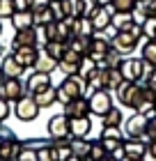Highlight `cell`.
<instances>
[{
  "mask_svg": "<svg viewBox=\"0 0 156 161\" xmlns=\"http://www.w3.org/2000/svg\"><path fill=\"white\" fill-rule=\"evenodd\" d=\"M78 97H87V80L80 78L78 74L64 76V80L57 85V101L64 106V104H69V101L78 99Z\"/></svg>",
  "mask_w": 156,
  "mask_h": 161,
  "instance_id": "1",
  "label": "cell"
},
{
  "mask_svg": "<svg viewBox=\"0 0 156 161\" xmlns=\"http://www.w3.org/2000/svg\"><path fill=\"white\" fill-rule=\"evenodd\" d=\"M140 39H143V25L133 23L129 30H120L115 35V39L110 42V46H113L115 51H120V53H133V51L138 48Z\"/></svg>",
  "mask_w": 156,
  "mask_h": 161,
  "instance_id": "2",
  "label": "cell"
},
{
  "mask_svg": "<svg viewBox=\"0 0 156 161\" xmlns=\"http://www.w3.org/2000/svg\"><path fill=\"white\" fill-rule=\"evenodd\" d=\"M115 97L122 106L138 108L145 99V85L143 83H131V80H122V85L115 90Z\"/></svg>",
  "mask_w": 156,
  "mask_h": 161,
  "instance_id": "3",
  "label": "cell"
},
{
  "mask_svg": "<svg viewBox=\"0 0 156 161\" xmlns=\"http://www.w3.org/2000/svg\"><path fill=\"white\" fill-rule=\"evenodd\" d=\"M39 111H41V108L37 106V101H35L32 94H23V97L14 104V115H16L21 122H32V120H37Z\"/></svg>",
  "mask_w": 156,
  "mask_h": 161,
  "instance_id": "4",
  "label": "cell"
},
{
  "mask_svg": "<svg viewBox=\"0 0 156 161\" xmlns=\"http://www.w3.org/2000/svg\"><path fill=\"white\" fill-rule=\"evenodd\" d=\"M87 104H90V113L92 115H99L103 118L110 108H113V97H110L108 90H96L87 97Z\"/></svg>",
  "mask_w": 156,
  "mask_h": 161,
  "instance_id": "5",
  "label": "cell"
},
{
  "mask_svg": "<svg viewBox=\"0 0 156 161\" xmlns=\"http://www.w3.org/2000/svg\"><path fill=\"white\" fill-rule=\"evenodd\" d=\"M25 92V85L21 83V78H3V85H0V97L7 99L9 104H16V101L23 97Z\"/></svg>",
  "mask_w": 156,
  "mask_h": 161,
  "instance_id": "6",
  "label": "cell"
},
{
  "mask_svg": "<svg viewBox=\"0 0 156 161\" xmlns=\"http://www.w3.org/2000/svg\"><path fill=\"white\" fill-rule=\"evenodd\" d=\"M46 131L51 136V141H57V138H71L69 136V118L64 113L60 115H53L46 124Z\"/></svg>",
  "mask_w": 156,
  "mask_h": 161,
  "instance_id": "7",
  "label": "cell"
},
{
  "mask_svg": "<svg viewBox=\"0 0 156 161\" xmlns=\"http://www.w3.org/2000/svg\"><path fill=\"white\" fill-rule=\"evenodd\" d=\"M120 71L124 80H131V83H140V76H143V58H124L120 64Z\"/></svg>",
  "mask_w": 156,
  "mask_h": 161,
  "instance_id": "8",
  "label": "cell"
},
{
  "mask_svg": "<svg viewBox=\"0 0 156 161\" xmlns=\"http://www.w3.org/2000/svg\"><path fill=\"white\" fill-rule=\"evenodd\" d=\"M145 129H147V115L143 113H133L124 124V134L129 138H145Z\"/></svg>",
  "mask_w": 156,
  "mask_h": 161,
  "instance_id": "9",
  "label": "cell"
},
{
  "mask_svg": "<svg viewBox=\"0 0 156 161\" xmlns=\"http://www.w3.org/2000/svg\"><path fill=\"white\" fill-rule=\"evenodd\" d=\"M51 85H53L51 74H44V71H35L32 69V74L28 76V80H25V92L28 94H37V92L46 90V87H51Z\"/></svg>",
  "mask_w": 156,
  "mask_h": 161,
  "instance_id": "10",
  "label": "cell"
},
{
  "mask_svg": "<svg viewBox=\"0 0 156 161\" xmlns=\"http://www.w3.org/2000/svg\"><path fill=\"white\" fill-rule=\"evenodd\" d=\"M113 14H115L113 5H99L96 7L94 14L90 16L92 25H94V32H99V30H103V28H108L110 23H113Z\"/></svg>",
  "mask_w": 156,
  "mask_h": 161,
  "instance_id": "11",
  "label": "cell"
},
{
  "mask_svg": "<svg viewBox=\"0 0 156 161\" xmlns=\"http://www.w3.org/2000/svg\"><path fill=\"white\" fill-rule=\"evenodd\" d=\"M12 55L16 58L19 64H23L25 69H32L35 62H37V55H39V48L37 46H16Z\"/></svg>",
  "mask_w": 156,
  "mask_h": 161,
  "instance_id": "12",
  "label": "cell"
},
{
  "mask_svg": "<svg viewBox=\"0 0 156 161\" xmlns=\"http://www.w3.org/2000/svg\"><path fill=\"white\" fill-rule=\"evenodd\" d=\"M16 46H39V35H37V28H23V30H16L12 42V48Z\"/></svg>",
  "mask_w": 156,
  "mask_h": 161,
  "instance_id": "13",
  "label": "cell"
},
{
  "mask_svg": "<svg viewBox=\"0 0 156 161\" xmlns=\"http://www.w3.org/2000/svg\"><path fill=\"white\" fill-rule=\"evenodd\" d=\"M90 131H92L90 115H85V118H69V136L71 138H87Z\"/></svg>",
  "mask_w": 156,
  "mask_h": 161,
  "instance_id": "14",
  "label": "cell"
},
{
  "mask_svg": "<svg viewBox=\"0 0 156 161\" xmlns=\"http://www.w3.org/2000/svg\"><path fill=\"white\" fill-rule=\"evenodd\" d=\"M108 51H110V42H108V39H103L101 35H96V32H94V35H92V39H90V53H87V55L94 58V60L101 64V60L106 58Z\"/></svg>",
  "mask_w": 156,
  "mask_h": 161,
  "instance_id": "15",
  "label": "cell"
},
{
  "mask_svg": "<svg viewBox=\"0 0 156 161\" xmlns=\"http://www.w3.org/2000/svg\"><path fill=\"white\" fill-rule=\"evenodd\" d=\"M64 115L67 118H85V115H90L87 97H78V99L69 101V104H64Z\"/></svg>",
  "mask_w": 156,
  "mask_h": 161,
  "instance_id": "16",
  "label": "cell"
},
{
  "mask_svg": "<svg viewBox=\"0 0 156 161\" xmlns=\"http://www.w3.org/2000/svg\"><path fill=\"white\" fill-rule=\"evenodd\" d=\"M0 71H3L5 78H21V74L25 71V67L19 64V60L14 55H5L3 62H0Z\"/></svg>",
  "mask_w": 156,
  "mask_h": 161,
  "instance_id": "17",
  "label": "cell"
},
{
  "mask_svg": "<svg viewBox=\"0 0 156 161\" xmlns=\"http://www.w3.org/2000/svg\"><path fill=\"white\" fill-rule=\"evenodd\" d=\"M122 147H124V154H129V157L143 159L147 154V141L145 138H129V141L122 143Z\"/></svg>",
  "mask_w": 156,
  "mask_h": 161,
  "instance_id": "18",
  "label": "cell"
},
{
  "mask_svg": "<svg viewBox=\"0 0 156 161\" xmlns=\"http://www.w3.org/2000/svg\"><path fill=\"white\" fill-rule=\"evenodd\" d=\"M35 71H44V74H53V71L57 69V60L55 58H51L46 51H39V55H37V62H35Z\"/></svg>",
  "mask_w": 156,
  "mask_h": 161,
  "instance_id": "19",
  "label": "cell"
},
{
  "mask_svg": "<svg viewBox=\"0 0 156 161\" xmlns=\"http://www.w3.org/2000/svg\"><path fill=\"white\" fill-rule=\"evenodd\" d=\"M30 12H32V19H35V28H44V25H48L51 21H55L53 12H51V3L44 5V7H35Z\"/></svg>",
  "mask_w": 156,
  "mask_h": 161,
  "instance_id": "20",
  "label": "cell"
},
{
  "mask_svg": "<svg viewBox=\"0 0 156 161\" xmlns=\"http://www.w3.org/2000/svg\"><path fill=\"white\" fill-rule=\"evenodd\" d=\"M32 97H35V101H37V106H39V108H48V106H53L57 101V87L51 85V87H46V90L32 94Z\"/></svg>",
  "mask_w": 156,
  "mask_h": 161,
  "instance_id": "21",
  "label": "cell"
},
{
  "mask_svg": "<svg viewBox=\"0 0 156 161\" xmlns=\"http://www.w3.org/2000/svg\"><path fill=\"white\" fill-rule=\"evenodd\" d=\"M19 152H21L19 141H5L0 145V161H16Z\"/></svg>",
  "mask_w": 156,
  "mask_h": 161,
  "instance_id": "22",
  "label": "cell"
},
{
  "mask_svg": "<svg viewBox=\"0 0 156 161\" xmlns=\"http://www.w3.org/2000/svg\"><path fill=\"white\" fill-rule=\"evenodd\" d=\"M14 30H23V28H32L35 25V19H32V12L25 9V12H14V16L9 19Z\"/></svg>",
  "mask_w": 156,
  "mask_h": 161,
  "instance_id": "23",
  "label": "cell"
},
{
  "mask_svg": "<svg viewBox=\"0 0 156 161\" xmlns=\"http://www.w3.org/2000/svg\"><path fill=\"white\" fill-rule=\"evenodd\" d=\"M90 147H92V143L87 141V138H71V154L73 157L85 159L90 154Z\"/></svg>",
  "mask_w": 156,
  "mask_h": 161,
  "instance_id": "24",
  "label": "cell"
},
{
  "mask_svg": "<svg viewBox=\"0 0 156 161\" xmlns=\"http://www.w3.org/2000/svg\"><path fill=\"white\" fill-rule=\"evenodd\" d=\"M96 69H99V62H96L94 58H90V55H85L83 60H80V64H78V76L87 80V78H90V76L94 74Z\"/></svg>",
  "mask_w": 156,
  "mask_h": 161,
  "instance_id": "25",
  "label": "cell"
},
{
  "mask_svg": "<svg viewBox=\"0 0 156 161\" xmlns=\"http://www.w3.org/2000/svg\"><path fill=\"white\" fill-rule=\"evenodd\" d=\"M41 48L46 51V53H48L51 58H55V60L60 62V60H62V55H64V51H67V44H64V42H57V39H53V42H46Z\"/></svg>",
  "mask_w": 156,
  "mask_h": 161,
  "instance_id": "26",
  "label": "cell"
},
{
  "mask_svg": "<svg viewBox=\"0 0 156 161\" xmlns=\"http://www.w3.org/2000/svg\"><path fill=\"white\" fill-rule=\"evenodd\" d=\"M122 60H124V55L120 53V51H115L113 46H110V51L106 53V58L101 60V67H108V69H120Z\"/></svg>",
  "mask_w": 156,
  "mask_h": 161,
  "instance_id": "27",
  "label": "cell"
},
{
  "mask_svg": "<svg viewBox=\"0 0 156 161\" xmlns=\"http://www.w3.org/2000/svg\"><path fill=\"white\" fill-rule=\"evenodd\" d=\"M90 39H92V37L76 35V37H71L69 48H73V51H76V53H80V55H87V53H90Z\"/></svg>",
  "mask_w": 156,
  "mask_h": 161,
  "instance_id": "28",
  "label": "cell"
},
{
  "mask_svg": "<svg viewBox=\"0 0 156 161\" xmlns=\"http://www.w3.org/2000/svg\"><path fill=\"white\" fill-rule=\"evenodd\" d=\"M113 25L117 28V30H129V28L133 25L131 12H115L113 14Z\"/></svg>",
  "mask_w": 156,
  "mask_h": 161,
  "instance_id": "29",
  "label": "cell"
},
{
  "mask_svg": "<svg viewBox=\"0 0 156 161\" xmlns=\"http://www.w3.org/2000/svg\"><path fill=\"white\" fill-rule=\"evenodd\" d=\"M103 127H122V120H124V115H122V111H120V108H110V111L106 113V115H103Z\"/></svg>",
  "mask_w": 156,
  "mask_h": 161,
  "instance_id": "30",
  "label": "cell"
},
{
  "mask_svg": "<svg viewBox=\"0 0 156 161\" xmlns=\"http://www.w3.org/2000/svg\"><path fill=\"white\" fill-rule=\"evenodd\" d=\"M131 16H133V23H138V25H143L145 21L149 19V9L145 7L143 0H138V3H136V7L131 9Z\"/></svg>",
  "mask_w": 156,
  "mask_h": 161,
  "instance_id": "31",
  "label": "cell"
},
{
  "mask_svg": "<svg viewBox=\"0 0 156 161\" xmlns=\"http://www.w3.org/2000/svg\"><path fill=\"white\" fill-rule=\"evenodd\" d=\"M87 157H90L92 161H106L110 154H108V150L103 147V143H101V141H94V143H92V147H90V154H87Z\"/></svg>",
  "mask_w": 156,
  "mask_h": 161,
  "instance_id": "32",
  "label": "cell"
},
{
  "mask_svg": "<svg viewBox=\"0 0 156 161\" xmlns=\"http://www.w3.org/2000/svg\"><path fill=\"white\" fill-rule=\"evenodd\" d=\"M122 80H124V76H122L120 69H108V87H106V90L108 92H115L117 87L122 85Z\"/></svg>",
  "mask_w": 156,
  "mask_h": 161,
  "instance_id": "33",
  "label": "cell"
},
{
  "mask_svg": "<svg viewBox=\"0 0 156 161\" xmlns=\"http://www.w3.org/2000/svg\"><path fill=\"white\" fill-rule=\"evenodd\" d=\"M143 60L156 64V39H147L143 46Z\"/></svg>",
  "mask_w": 156,
  "mask_h": 161,
  "instance_id": "34",
  "label": "cell"
},
{
  "mask_svg": "<svg viewBox=\"0 0 156 161\" xmlns=\"http://www.w3.org/2000/svg\"><path fill=\"white\" fill-rule=\"evenodd\" d=\"M37 161H57L55 147H53V145H44V147H39V150H37Z\"/></svg>",
  "mask_w": 156,
  "mask_h": 161,
  "instance_id": "35",
  "label": "cell"
},
{
  "mask_svg": "<svg viewBox=\"0 0 156 161\" xmlns=\"http://www.w3.org/2000/svg\"><path fill=\"white\" fill-rule=\"evenodd\" d=\"M143 37L156 39V16H149V19L143 23Z\"/></svg>",
  "mask_w": 156,
  "mask_h": 161,
  "instance_id": "36",
  "label": "cell"
},
{
  "mask_svg": "<svg viewBox=\"0 0 156 161\" xmlns=\"http://www.w3.org/2000/svg\"><path fill=\"white\" fill-rule=\"evenodd\" d=\"M14 12H16L14 0H0V19H12Z\"/></svg>",
  "mask_w": 156,
  "mask_h": 161,
  "instance_id": "37",
  "label": "cell"
},
{
  "mask_svg": "<svg viewBox=\"0 0 156 161\" xmlns=\"http://www.w3.org/2000/svg\"><path fill=\"white\" fill-rule=\"evenodd\" d=\"M145 141H147V143H152V141H156V113H154V115H149V118H147V129H145Z\"/></svg>",
  "mask_w": 156,
  "mask_h": 161,
  "instance_id": "38",
  "label": "cell"
},
{
  "mask_svg": "<svg viewBox=\"0 0 156 161\" xmlns=\"http://www.w3.org/2000/svg\"><path fill=\"white\" fill-rule=\"evenodd\" d=\"M136 3L138 0H113L110 5H113L115 12H131L133 7H136Z\"/></svg>",
  "mask_w": 156,
  "mask_h": 161,
  "instance_id": "39",
  "label": "cell"
},
{
  "mask_svg": "<svg viewBox=\"0 0 156 161\" xmlns=\"http://www.w3.org/2000/svg\"><path fill=\"white\" fill-rule=\"evenodd\" d=\"M16 161H37V150H32V147H25V145L21 143V152H19Z\"/></svg>",
  "mask_w": 156,
  "mask_h": 161,
  "instance_id": "40",
  "label": "cell"
},
{
  "mask_svg": "<svg viewBox=\"0 0 156 161\" xmlns=\"http://www.w3.org/2000/svg\"><path fill=\"white\" fill-rule=\"evenodd\" d=\"M57 69H60L64 76L78 74V64H76V62H67V60H60V62H57Z\"/></svg>",
  "mask_w": 156,
  "mask_h": 161,
  "instance_id": "41",
  "label": "cell"
},
{
  "mask_svg": "<svg viewBox=\"0 0 156 161\" xmlns=\"http://www.w3.org/2000/svg\"><path fill=\"white\" fill-rule=\"evenodd\" d=\"M101 138H115V141H124V134L120 127H103Z\"/></svg>",
  "mask_w": 156,
  "mask_h": 161,
  "instance_id": "42",
  "label": "cell"
},
{
  "mask_svg": "<svg viewBox=\"0 0 156 161\" xmlns=\"http://www.w3.org/2000/svg\"><path fill=\"white\" fill-rule=\"evenodd\" d=\"M51 12H53V19H55V21L67 19V16H64V9H62V0H53V3H51Z\"/></svg>",
  "mask_w": 156,
  "mask_h": 161,
  "instance_id": "43",
  "label": "cell"
},
{
  "mask_svg": "<svg viewBox=\"0 0 156 161\" xmlns=\"http://www.w3.org/2000/svg\"><path fill=\"white\" fill-rule=\"evenodd\" d=\"M101 143H103V147L108 150V154H113L115 150H120V147H122V143H124V141H115V138H101Z\"/></svg>",
  "mask_w": 156,
  "mask_h": 161,
  "instance_id": "44",
  "label": "cell"
},
{
  "mask_svg": "<svg viewBox=\"0 0 156 161\" xmlns=\"http://www.w3.org/2000/svg\"><path fill=\"white\" fill-rule=\"evenodd\" d=\"M85 55H80V53H76L73 48H69L67 46V51H64V55H62V60H67V62H76V64H80V60H83Z\"/></svg>",
  "mask_w": 156,
  "mask_h": 161,
  "instance_id": "45",
  "label": "cell"
},
{
  "mask_svg": "<svg viewBox=\"0 0 156 161\" xmlns=\"http://www.w3.org/2000/svg\"><path fill=\"white\" fill-rule=\"evenodd\" d=\"M117 32H120V30H117V28H115L113 23H110L108 28H103V30H99V32H96V35H101V37H103V39H108V42H113Z\"/></svg>",
  "mask_w": 156,
  "mask_h": 161,
  "instance_id": "46",
  "label": "cell"
},
{
  "mask_svg": "<svg viewBox=\"0 0 156 161\" xmlns=\"http://www.w3.org/2000/svg\"><path fill=\"white\" fill-rule=\"evenodd\" d=\"M9 113H12V108H9V101L0 97V124H3L7 118H9Z\"/></svg>",
  "mask_w": 156,
  "mask_h": 161,
  "instance_id": "47",
  "label": "cell"
},
{
  "mask_svg": "<svg viewBox=\"0 0 156 161\" xmlns=\"http://www.w3.org/2000/svg\"><path fill=\"white\" fill-rule=\"evenodd\" d=\"M23 145H25V147H32V150H39V147L51 145V143L48 141H39V138H32V141H23Z\"/></svg>",
  "mask_w": 156,
  "mask_h": 161,
  "instance_id": "48",
  "label": "cell"
},
{
  "mask_svg": "<svg viewBox=\"0 0 156 161\" xmlns=\"http://www.w3.org/2000/svg\"><path fill=\"white\" fill-rule=\"evenodd\" d=\"M14 5H16V12L32 9V0H14Z\"/></svg>",
  "mask_w": 156,
  "mask_h": 161,
  "instance_id": "49",
  "label": "cell"
},
{
  "mask_svg": "<svg viewBox=\"0 0 156 161\" xmlns=\"http://www.w3.org/2000/svg\"><path fill=\"white\" fill-rule=\"evenodd\" d=\"M147 152L156 159V141H152V143H147Z\"/></svg>",
  "mask_w": 156,
  "mask_h": 161,
  "instance_id": "50",
  "label": "cell"
},
{
  "mask_svg": "<svg viewBox=\"0 0 156 161\" xmlns=\"http://www.w3.org/2000/svg\"><path fill=\"white\" fill-rule=\"evenodd\" d=\"M145 85H147V87H152V90H156V69H154V74H152V78L147 80Z\"/></svg>",
  "mask_w": 156,
  "mask_h": 161,
  "instance_id": "51",
  "label": "cell"
},
{
  "mask_svg": "<svg viewBox=\"0 0 156 161\" xmlns=\"http://www.w3.org/2000/svg\"><path fill=\"white\" fill-rule=\"evenodd\" d=\"M122 161H143V159H138V157H129V154H124Z\"/></svg>",
  "mask_w": 156,
  "mask_h": 161,
  "instance_id": "52",
  "label": "cell"
},
{
  "mask_svg": "<svg viewBox=\"0 0 156 161\" xmlns=\"http://www.w3.org/2000/svg\"><path fill=\"white\" fill-rule=\"evenodd\" d=\"M94 3H96V5H110L113 0H94Z\"/></svg>",
  "mask_w": 156,
  "mask_h": 161,
  "instance_id": "53",
  "label": "cell"
},
{
  "mask_svg": "<svg viewBox=\"0 0 156 161\" xmlns=\"http://www.w3.org/2000/svg\"><path fill=\"white\" fill-rule=\"evenodd\" d=\"M64 161H83V159H78V157H73V154H71L69 159H64Z\"/></svg>",
  "mask_w": 156,
  "mask_h": 161,
  "instance_id": "54",
  "label": "cell"
},
{
  "mask_svg": "<svg viewBox=\"0 0 156 161\" xmlns=\"http://www.w3.org/2000/svg\"><path fill=\"white\" fill-rule=\"evenodd\" d=\"M0 35H3V19H0Z\"/></svg>",
  "mask_w": 156,
  "mask_h": 161,
  "instance_id": "55",
  "label": "cell"
},
{
  "mask_svg": "<svg viewBox=\"0 0 156 161\" xmlns=\"http://www.w3.org/2000/svg\"><path fill=\"white\" fill-rule=\"evenodd\" d=\"M106 161H117V159H113V157H108V159H106Z\"/></svg>",
  "mask_w": 156,
  "mask_h": 161,
  "instance_id": "56",
  "label": "cell"
},
{
  "mask_svg": "<svg viewBox=\"0 0 156 161\" xmlns=\"http://www.w3.org/2000/svg\"><path fill=\"white\" fill-rule=\"evenodd\" d=\"M3 78H5V76H3V71H0V80H3Z\"/></svg>",
  "mask_w": 156,
  "mask_h": 161,
  "instance_id": "57",
  "label": "cell"
},
{
  "mask_svg": "<svg viewBox=\"0 0 156 161\" xmlns=\"http://www.w3.org/2000/svg\"><path fill=\"white\" fill-rule=\"evenodd\" d=\"M0 55H3V46H0Z\"/></svg>",
  "mask_w": 156,
  "mask_h": 161,
  "instance_id": "58",
  "label": "cell"
},
{
  "mask_svg": "<svg viewBox=\"0 0 156 161\" xmlns=\"http://www.w3.org/2000/svg\"><path fill=\"white\" fill-rule=\"evenodd\" d=\"M51 3H53V0H51Z\"/></svg>",
  "mask_w": 156,
  "mask_h": 161,
  "instance_id": "59",
  "label": "cell"
}]
</instances>
